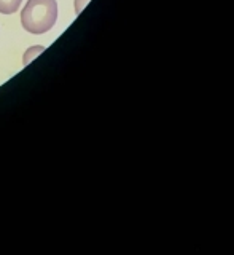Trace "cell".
Returning a JSON list of instances; mask_svg holds the SVG:
<instances>
[{
    "label": "cell",
    "mask_w": 234,
    "mask_h": 255,
    "mask_svg": "<svg viewBox=\"0 0 234 255\" xmlns=\"http://www.w3.org/2000/svg\"><path fill=\"white\" fill-rule=\"evenodd\" d=\"M58 21L56 0H27L21 11V24L30 34H45Z\"/></svg>",
    "instance_id": "6da1fadb"
},
{
    "label": "cell",
    "mask_w": 234,
    "mask_h": 255,
    "mask_svg": "<svg viewBox=\"0 0 234 255\" xmlns=\"http://www.w3.org/2000/svg\"><path fill=\"white\" fill-rule=\"evenodd\" d=\"M22 0H0V13L13 14L19 10Z\"/></svg>",
    "instance_id": "7a4b0ae2"
},
{
    "label": "cell",
    "mask_w": 234,
    "mask_h": 255,
    "mask_svg": "<svg viewBox=\"0 0 234 255\" xmlns=\"http://www.w3.org/2000/svg\"><path fill=\"white\" fill-rule=\"evenodd\" d=\"M43 50H45V46H32V48H29V50L26 51V54H24V59H22L24 66H27V64L30 62V59L35 58V56L40 54Z\"/></svg>",
    "instance_id": "3957f363"
},
{
    "label": "cell",
    "mask_w": 234,
    "mask_h": 255,
    "mask_svg": "<svg viewBox=\"0 0 234 255\" xmlns=\"http://www.w3.org/2000/svg\"><path fill=\"white\" fill-rule=\"evenodd\" d=\"M88 2H90V0H75V13L78 14L80 11H82L83 6L88 5Z\"/></svg>",
    "instance_id": "277c9868"
}]
</instances>
